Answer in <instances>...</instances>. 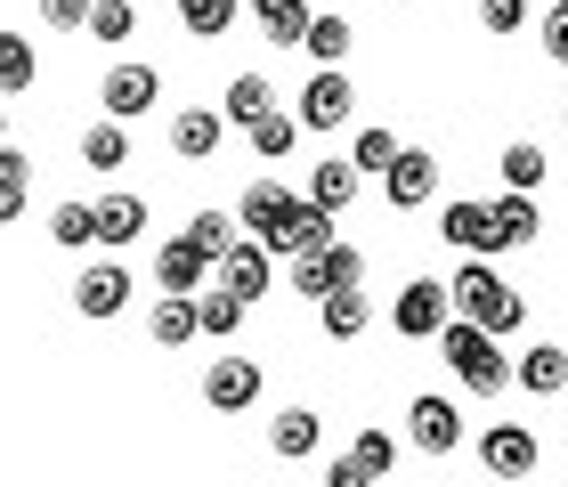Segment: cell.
<instances>
[{
  "instance_id": "cell-23",
  "label": "cell",
  "mask_w": 568,
  "mask_h": 487,
  "mask_svg": "<svg viewBox=\"0 0 568 487\" xmlns=\"http://www.w3.org/2000/svg\"><path fill=\"white\" fill-rule=\"evenodd\" d=\"M496 171H504V195H536L552 163H545V146H536V139H511L504 155H496Z\"/></svg>"
},
{
  "instance_id": "cell-43",
  "label": "cell",
  "mask_w": 568,
  "mask_h": 487,
  "mask_svg": "<svg viewBox=\"0 0 568 487\" xmlns=\"http://www.w3.org/2000/svg\"><path fill=\"white\" fill-rule=\"evenodd\" d=\"M41 17L58 24V33H82V24H90V0H41Z\"/></svg>"
},
{
  "instance_id": "cell-16",
  "label": "cell",
  "mask_w": 568,
  "mask_h": 487,
  "mask_svg": "<svg viewBox=\"0 0 568 487\" xmlns=\"http://www.w3.org/2000/svg\"><path fill=\"white\" fill-rule=\"evenodd\" d=\"M487 220H496V252H520L545 236V212H536V195H496L487 203Z\"/></svg>"
},
{
  "instance_id": "cell-26",
  "label": "cell",
  "mask_w": 568,
  "mask_h": 487,
  "mask_svg": "<svg viewBox=\"0 0 568 487\" xmlns=\"http://www.w3.org/2000/svg\"><path fill=\"white\" fill-rule=\"evenodd\" d=\"M146 333H154L163 349L195 342V293H163V301H154V317H146Z\"/></svg>"
},
{
  "instance_id": "cell-24",
  "label": "cell",
  "mask_w": 568,
  "mask_h": 487,
  "mask_svg": "<svg viewBox=\"0 0 568 487\" xmlns=\"http://www.w3.org/2000/svg\"><path fill=\"white\" fill-rule=\"evenodd\" d=\"M244 9L261 17V33H268V41H284V49H301L308 17H317V9H308V0H244Z\"/></svg>"
},
{
  "instance_id": "cell-20",
  "label": "cell",
  "mask_w": 568,
  "mask_h": 487,
  "mask_svg": "<svg viewBox=\"0 0 568 487\" xmlns=\"http://www.w3.org/2000/svg\"><path fill=\"white\" fill-rule=\"evenodd\" d=\"M317 439H325V423L308 415V406H284V415L268 423V447L284 455V464H301V455H317Z\"/></svg>"
},
{
  "instance_id": "cell-45",
  "label": "cell",
  "mask_w": 568,
  "mask_h": 487,
  "mask_svg": "<svg viewBox=\"0 0 568 487\" xmlns=\"http://www.w3.org/2000/svg\"><path fill=\"white\" fill-rule=\"evenodd\" d=\"M0 146H9V114H0Z\"/></svg>"
},
{
  "instance_id": "cell-30",
  "label": "cell",
  "mask_w": 568,
  "mask_h": 487,
  "mask_svg": "<svg viewBox=\"0 0 568 487\" xmlns=\"http://www.w3.org/2000/svg\"><path fill=\"white\" fill-rule=\"evenodd\" d=\"M49 244L90 252V244H98V212H90V203H58V212H49Z\"/></svg>"
},
{
  "instance_id": "cell-6",
  "label": "cell",
  "mask_w": 568,
  "mask_h": 487,
  "mask_svg": "<svg viewBox=\"0 0 568 487\" xmlns=\"http://www.w3.org/2000/svg\"><path fill=\"white\" fill-rule=\"evenodd\" d=\"M471 455L487 464V479H528L545 447H536V430H528V423H487L479 439H471Z\"/></svg>"
},
{
  "instance_id": "cell-2",
  "label": "cell",
  "mask_w": 568,
  "mask_h": 487,
  "mask_svg": "<svg viewBox=\"0 0 568 487\" xmlns=\"http://www.w3.org/2000/svg\"><path fill=\"white\" fill-rule=\"evenodd\" d=\"M438 349H447L455 382H463V390H479V398H496L504 382H511V357H504V342H487V333H479V325H463V317H447Z\"/></svg>"
},
{
  "instance_id": "cell-39",
  "label": "cell",
  "mask_w": 568,
  "mask_h": 487,
  "mask_svg": "<svg viewBox=\"0 0 568 487\" xmlns=\"http://www.w3.org/2000/svg\"><path fill=\"white\" fill-rule=\"evenodd\" d=\"M82 33H98V41H131L139 33V9L131 0H90V24Z\"/></svg>"
},
{
  "instance_id": "cell-21",
  "label": "cell",
  "mask_w": 568,
  "mask_h": 487,
  "mask_svg": "<svg viewBox=\"0 0 568 487\" xmlns=\"http://www.w3.org/2000/svg\"><path fill=\"white\" fill-rule=\"evenodd\" d=\"M98 212V244L122 252V244H139V227H146V203L139 195H106V203H90Z\"/></svg>"
},
{
  "instance_id": "cell-44",
  "label": "cell",
  "mask_w": 568,
  "mask_h": 487,
  "mask_svg": "<svg viewBox=\"0 0 568 487\" xmlns=\"http://www.w3.org/2000/svg\"><path fill=\"white\" fill-rule=\"evenodd\" d=\"M325 487H374V479H366V471H357V464H349V455H342V464H333V471H325Z\"/></svg>"
},
{
  "instance_id": "cell-8",
  "label": "cell",
  "mask_w": 568,
  "mask_h": 487,
  "mask_svg": "<svg viewBox=\"0 0 568 487\" xmlns=\"http://www.w3.org/2000/svg\"><path fill=\"white\" fill-rule=\"evenodd\" d=\"M406 439H415L423 455H455L463 439H471V430H463V415H455V398H415V406H406Z\"/></svg>"
},
{
  "instance_id": "cell-34",
  "label": "cell",
  "mask_w": 568,
  "mask_h": 487,
  "mask_svg": "<svg viewBox=\"0 0 568 487\" xmlns=\"http://www.w3.org/2000/svg\"><path fill=\"white\" fill-rule=\"evenodd\" d=\"M244 139H252V155H268V163H276V155H293V146H301V122L276 106V114H261V122H252Z\"/></svg>"
},
{
  "instance_id": "cell-14",
  "label": "cell",
  "mask_w": 568,
  "mask_h": 487,
  "mask_svg": "<svg viewBox=\"0 0 568 487\" xmlns=\"http://www.w3.org/2000/svg\"><path fill=\"white\" fill-rule=\"evenodd\" d=\"M261 114H276V82H268V73H236L227 98H220V122H227V131H252Z\"/></svg>"
},
{
  "instance_id": "cell-15",
  "label": "cell",
  "mask_w": 568,
  "mask_h": 487,
  "mask_svg": "<svg viewBox=\"0 0 568 487\" xmlns=\"http://www.w3.org/2000/svg\"><path fill=\"white\" fill-rule=\"evenodd\" d=\"M220 139H227V122H220L212 106H179V114H171V146H179L187 163H212Z\"/></svg>"
},
{
  "instance_id": "cell-1",
  "label": "cell",
  "mask_w": 568,
  "mask_h": 487,
  "mask_svg": "<svg viewBox=\"0 0 568 487\" xmlns=\"http://www.w3.org/2000/svg\"><path fill=\"white\" fill-rule=\"evenodd\" d=\"M447 301L463 310V325H479L487 342H511V333L528 325V301L496 276V261H463L455 268V285H447Z\"/></svg>"
},
{
  "instance_id": "cell-9",
  "label": "cell",
  "mask_w": 568,
  "mask_h": 487,
  "mask_svg": "<svg viewBox=\"0 0 568 487\" xmlns=\"http://www.w3.org/2000/svg\"><path fill=\"white\" fill-rule=\"evenodd\" d=\"M98 98H106V122H122V131H131L139 114H154V98H163V73H154V65H114Z\"/></svg>"
},
{
  "instance_id": "cell-37",
  "label": "cell",
  "mask_w": 568,
  "mask_h": 487,
  "mask_svg": "<svg viewBox=\"0 0 568 487\" xmlns=\"http://www.w3.org/2000/svg\"><path fill=\"white\" fill-rule=\"evenodd\" d=\"M349 464L357 471H366V479H390V464H398V439H390V430H357V447H349Z\"/></svg>"
},
{
  "instance_id": "cell-42",
  "label": "cell",
  "mask_w": 568,
  "mask_h": 487,
  "mask_svg": "<svg viewBox=\"0 0 568 487\" xmlns=\"http://www.w3.org/2000/svg\"><path fill=\"white\" fill-rule=\"evenodd\" d=\"M293 293H308V301L333 293V285H325V252H301V261H293Z\"/></svg>"
},
{
  "instance_id": "cell-31",
  "label": "cell",
  "mask_w": 568,
  "mask_h": 487,
  "mask_svg": "<svg viewBox=\"0 0 568 487\" xmlns=\"http://www.w3.org/2000/svg\"><path fill=\"white\" fill-rule=\"evenodd\" d=\"M284 195H293V187H276V179H252L244 203H236V227H244V236H261V227L284 212Z\"/></svg>"
},
{
  "instance_id": "cell-25",
  "label": "cell",
  "mask_w": 568,
  "mask_h": 487,
  "mask_svg": "<svg viewBox=\"0 0 568 487\" xmlns=\"http://www.w3.org/2000/svg\"><path fill=\"white\" fill-rule=\"evenodd\" d=\"M349 41H357V24H349V17H333V9H317V17H308V33H301V49H308L317 65H342V58H349Z\"/></svg>"
},
{
  "instance_id": "cell-11",
  "label": "cell",
  "mask_w": 568,
  "mask_h": 487,
  "mask_svg": "<svg viewBox=\"0 0 568 487\" xmlns=\"http://www.w3.org/2000/svg\"><path fill=\"white\" fill-rule=\"evenodd\" d=\"M268 268H276V261H268V252L252 244V236H236V244H227L220 261H212V276H220V293H236L244 310H252V301L268 293Z\"/></svg>"
},
{
  "instance_id": "cell-38",
  "label": "cell",
  "mask_w": 568,
  "mask_h": 487,
  "mask_svg": "<svg viewBox=\"0 0 568 487\" xmlns=\"http://www.w3.org/2000/svg\"><path fill=\"white\" fill-rule=\"evenodd\" d=\"M179 236H187V244L203 252V261H220V252L236 244V220H227V212H195L187 227H179Z\"/></svg>"
},
{
  "instance_id": "cell-13",
  "label": "cell",
  "mask_w": 568,
  "mask_h": 487,
  "mask_svg": "<svg viewBox=\"0 0 568 487\" xmlns=\"http://www.w3.org/2000/svg\"><path fill=\"white\" fill-rule=\"evenodd\" d=\"M438 236H447L463 261H496V220H487V203H447V212H438Z\"/></svg>"
},
{
  "instance_id": "cell-18",
  "label": "cell",
  "mask_w": 568,
  "mask_h": 487,
  "mask_svg": "<svg viewBox=\"0 0 568 487\" xmlns=\"http://www.w3.org/2000/svg\"><path fill=\"white\" fill-rule=\"evenodd\" d=\"M357 187H366V179L349 171V155L308 163V203H317V212H349V203H357Z\"/></svg>"
},
{
  "instance_id": "cell-10",
  "label": "cell",
  "mask_w": 568,
  "mask_h": 487,
  "mask_svg": "<svg viewBox=\"0 0 568 487\" xmlns=\"http://www.w3.org/2000/svg\"><path fill=\"white\" fill-rule=\"evenodd\" d=\"M438 187V163H430V146H398L390 171H382V195H390V212H423Z\"/></svg>"
},
{
  "instance_id": "cell-27",
  "label": "cell",
  "mask_w": 568,
  "mask_h": 487,
  "mask_svg": "<svg viewBox=\"0 0 568 487\" xmlns=\"http://www.w3.org/2000/svg\"><path fill=\"white\" fill-rule=\"evenodd\" d=\"M82 163H90V171H122V163H131V131L98 114L90 131H82Z\"/></svg>"
},
{
  "instance_id": "cell-29",
  "label": "cell",
  "mask_w": 568,
  "mask_h": 487,
  "mask_svg": "<svg viewBox=\"0 0 568 487\" xmlns=\"http://www.w3.org/2000/svg\"><path fill=\"white\" fill-rule=\"evenodd\" d=\"M390 155H398V131H382V122H366V131L349 139V171H357V179H382V171H390Z\"/></svg>"
},
{
  "instance_id": "cell-46",
  "label": "cell",
  "mask_w": 568,
  "mask_h": 487,
  "mask_svg": "<svg viewBox=\"0 0 568 487\" xmlns=\"http://www.w3.org/2000/svg\"><path fill=\"white\" fill-rule=\"evenodd\" d=\"M560 122H568V114H560Z\"/></svg>"
},
{
  "instance_id": "cell-28",
  "label": "cell",
  "mask_w": 568,
  "mask_h": 487,
  "mask_svg": "<svg viewBox=\"0 0 568 487\" xmlns=\"http://www.w3.org/2000/svg\"><path fill=\"white\" fill-rule=\"evenodd\" d=\"M33 82H41L33 41H24V33H0V98H17V90H33Z\"/></svg>"
},
{
  "instance_id": "cell-36",
  "label": "cell",
  "mask_w": 568,
  "mask_h": 487,
  "mask_svg": "<svg viewBox=\"0 0 568 487\" xmlns=\"http://www.w3.org/2000/svg\"><path fill=\"white\" fill-rule=\"evenodd\" d=\"M325 285H333V293H366V252L333 236V244H325Z\"/></svg>"
},
{
  "instance_id": "cell-35",
  "label": "cell",
  "mask_w": 568,
  "mask_h": 487,
  "mask_svg": "<svg viewBox=\"0 0 568 487\" xmlns=\"http://www.w3.org/2000/svg\"><path fill=\"white\" fill-rule=\"evenodd\" d=\"M236 325H244V301H236V293H195V333H212V342H227Z\"/></svg>"
},
{
  "instance_id": "cell-41",
  "label": "cell",
  "mask_w": 568,
  "mask_h": 487,
  "mask_svg": "<svg viewBox=\"0 0 568 487\" xmlns=\"http://www.w3.org/2000/svg\"><path fill=\"white\" fill-rule=\"evenodd\" d=\"M536 41H545V58H560V65H568V0H552V9H545Z\"/></svg>"
},
{
  "instance_id": "cell-22",
  "label": "cell",
  "mask_w": 568,
  "mask_h": 487,
  "mask_svg": "<svg viewBox=\"0 0 568 487\" xmlns=\"http://www.w3.org/2000/svg\"><path fill=\"white\" fill-rule=\"evenodd\" d=\"M317 325H325V342H366L374 310H366V293H325L317 301Z\"/></svg>"
},
{
  "instance_id": "cell-17",
  "label": "cell",
  "mask_w": 568,
  "mask_h": 487,
  "mask_svg": "<svg viewBox=\"0 0 568 487\" xmlns=\"http://www.w3.org/2000/svg\"><path fill=\"white\" fill-rule=\"evenodd\" d=\"M203 276H212V261H203L187 236H171L163 252H154V285L163 293H203Z\"/></svg>"
},
{
  "instance_id": "cell-12",
  "label": "cell",
  "mask_w": 568,
  "mask_h": 487,
  "mask_svg": "<svg viewBox=\"0 0 568 487\" xmlns=\"http://www.w3.org/2000/svg\"><path fill=\"white\" fill-rule=\"evenodd\" d=\"M73 310H82V317H122V310H131V268H122V261L82 268V276H73Z\"/></svg>"
},
{
  "instance_id": "cell-32",
  "label": "cell",
  "mask_w": 568,
  "mask_h": 487,
  "mask_svg": "<svg viewBox=\"0 0 568 487\" xmlns=\"http://www.w3.org/2000/svg\"><path fill=\"white\" fill-rule=\"evenodd\" d=\"M179 24L195 41H220V33H236V0H179Z\"/></svg>"
},
{
  "instance_id": "cell-7",
  "label": "cell",
  "mask_w": 568,
  "mask_h": 487,
  "mask_svg": "<svg viewBox=\"0 0 568 487\" xmlns=\"http://www.w3.org/2000/svg\"><path fill=\"white\" fill-rule=\"evenodd\" d=\"M252 398H261V357H212V374H203V406H212V415H244Z\"/></svg>"
},
{
  "instance_id": "cell-33",
  "label": "cell",
  "mask_w": 568,
  "mask_h": 487,
  "mask_svg": "<svg viewBox=\"0 0 568 487\" xmlns=\"http://www.w3.org/2000/svg\"><path fill=\"white\" fill-rule=\"evenodd\" d=\"M24 195H33V163H24L17 146H0V227L24 212Z\"/></svg>"
},
{
  "instance_id": "cell-5",
  "label": "cell",
  "mask_w": 568,
  "mask_h": 487,
  "mask_svg": "<svg viewBox=\"0 0 568 487\" xmlns=\"http://www.w3.org/2000/svg\"><path fill=\"white\" fill-rule=\"evenodd\" d=\"M447 317H455V301H447V285H438V276H415V285L390 301V333H406V342H438V333H447Z\"/></svg>"
},
{
  "instance_id": "cell-3",
  "label": "cell",
  "mask_w": 568,
  "mask_h": 487,
  "mask_svg": "<svg viewBox=\"0 0 568 487\" xmlns=\"http://www.w3.org/2000/svg\"><path fill=\"white\" fill-rule=\"evenodd\" d=\"M252 244H261L268 261H301V252H325V244H333V212H317L308 195H284V212H276Z\"/></svg>"
},
{
  "instance_id": "cell-19",
  "label": "cell",
  "mask_w": 568,
  "mask_h": 487,
  "mask_svg": "<svg viewBox=\"0 0 568 487\" xmlns=\"http://www.w3.org/2000/svg\"><path fill=\"white\" fill-rule=\"evenodd\" d=\"M511 382H520L528 398H552L560 382H568V349H560V342H536V349H520V366H511Z\"/></svg>"
},
{
  "instance_id": "cell-40",
  "label": "cell",
  "mask_w": 568,
  "mask_h": 487,
  "mask_svg": "<svg viewBox=\"0 0 568 487\" xmlns=\"http://www.w3.org/2000/svg\"><path fill=\"white\" fill-rule=\"evenodd\" d=\"M479 24H487V33H520V24H528V0H479Z\"/></svg>"
},
{
  "instance_id": "cell-4",
  "label": "cell",
  "mask_w": 568,
  "mask_h": 487,
  "mask_svg": "<svg viewBox=\"0 0 568 487\" xmlns=\"http://www.w3.org/2000/svg\"><path fill=\"white\" fill-rule=\"evenodd\" d=\"M349 114H357L349 73H342V65H317V73L301 82V106H293V122H301V131H342Z\"/></svg>"
}]
</instances>
